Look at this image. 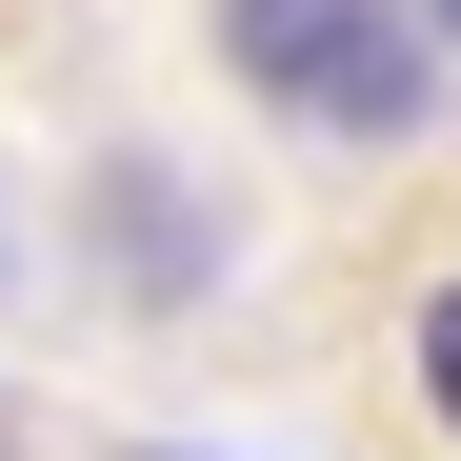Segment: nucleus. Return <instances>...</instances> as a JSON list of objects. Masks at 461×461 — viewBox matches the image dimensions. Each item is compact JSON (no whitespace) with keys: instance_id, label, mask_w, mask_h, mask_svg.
<instances>
[{"instance_id":"nucleus-1","label":"nucleus","mask_w":461,"mask_h":461,"mask_svg":"<svg viewBox=\"0 0 461 461\" xmlns=\"http://www.w3.org/2000/svg\"><path fill=\"white\" fill-rule=\"evenodd\" d=\"M441 60L461 41L421 0H221V81L261 121H301V140H361V161H402L441 121Z\"/></svg>"},{"instance_id":"nucleus-2","label":"nucleus","mask_w":461,"mask_h":461,"mask_svg":"<svg viewBox=\"0 0 461 461\" xmlns=\"http://www.w3.org/2000/svg\"><path fill=\"white\" fill-rule=\"evenodd\" d=\"M421 402H441V441H461V281H421Z\"/></svg>"},{"instance_id":"nucleus-3","label":"nucleus","mask_w":461,"mask_h":461,"mask_svg":"<svg viewBox=\"0 0 461 461\" xmlns=\"http://www.w3.org/2000/svg\"><path fill=\"white\" fill-rule=\"evenodd\" d=\"M421 21H441V41H461V0H421Z\"/></svg>"}]
</instances>
